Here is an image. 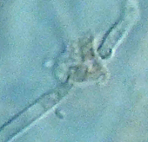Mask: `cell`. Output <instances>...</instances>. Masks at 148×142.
<instances>
[{
  "label": "cell",
  "mask_w": 148,
  "mask_h": 142,
  "mask_svg": "<svg viewBox=\"0 0 148 142\" xmlns=\"http://www.w3.org/2000/svg\"><path fill=\"white\" fill-rule=\"evenodd\" d=\"M138 16V5L134 1L131 0L125 5L119 20L105 36L98 49L99 55L102 59H108L112 55L118 43L123 39L127 31L136 22Z\"/></svg>",
  "instance_id": "7a4b0ae2"
},
{
  "label": "cell",
  "mask_w": 148,
  "mask_h": 142,
  "mask_svg": "<svg viewBox=\"0 0 148 142\" xmlns=\"http://www.w3.org/2000/svg\"><path fill=\"white\" fill-rule=\"evenodd\" d=\"M71 89V85L65 83L38 98L28 108L20 113L5 128H3V133H5V137L10 139L12 136L17 134L19 131L29 126L32 122L58 104L69 93Z\"/></svg>",
  "instance_id": "6da1fadb"
}]
</instances>
